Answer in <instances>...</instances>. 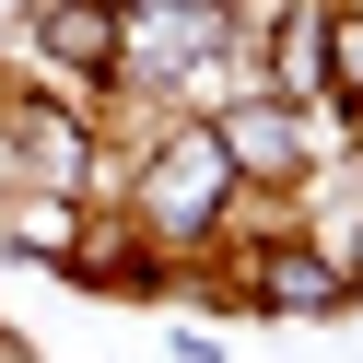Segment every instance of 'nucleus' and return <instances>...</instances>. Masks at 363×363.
Here are the masks:
<instances>
[{
	"instance_id": "obj_8",
	"label": "nucleus",
	"mask_w": 363,
	"mask_h": 363,
	"mask_svg": "<svg viewBox=\"0 0 363 363\" xmlns=\"http://www.w3.org/2000/svg\"><path fill=\"white\" fill-rule=\"evenodd\" d=\"M211 12H235V24H258V12H269V0H211Z\"/></svg>"
},
{
	"instance_id": "obj_1",
	"label": "nucleus",
	"mask_w": 363,
	"mask_h": 363,
	"mask_svg": "<svg viewBox=\"0 0 363 363\" xmlns=\"http://www.w3.org/2000/svg\"><path fill=\"white\" fill-rule=\"evenodd\" d=\"M129 223H141L164 258H211L223 235H235V164H223V129L211 118H152L141 152H129V188H106Z\"/></svg>"
},
{
	"instance_id": "obj_4",
	"label": "nucleus",
	"mask_w": 363,
	"mask_h": 363,
	"mask_svg": "<svg viewBox=\"0 0 363 363\" xmlns=\"http://www.w3.org/2000/svg\"><path fill=\"white\" fill-rule=\"evenodd\" d=\"M24 71L71 106L118 94V0H35L24 12Z\"/></svg>"
},
{
	"instance_id": "obj_2",
	"label": "nucleus",
	"mask_w": 363,
	"mask_h": 363,
	"mask_svg": "<svg viewBox=\"0 0 363 363\" xmlns=\"http://www.w3.org/2000/svg\"><path fill=\"white\" fill-rule=\"evenodd\" d=\"M0 199H59V211L106 199V141H94V106L48 94V82L0 94Z\"/></svg>"
},
{
	"instance_id": "obj_9",
	"label": "nucleus",
	"mask_w": 363,
	"mask_h": 363,
	"mask_svg": "<svg viewBox=\"0 0 363 363\" xmlns=\"http://www.w3.org/2000/svg\"><path fill=\"white\" fill-rule=\"evenodd\" d=\"M0 363H35V352H24V328H0Z\"/></svg>"
},
{
	"instance_id": "obj_3",
	"label": "nucleus",
	"mask_w": 363,
	"mask_h": 363,
	"mask_svg": "<svg viewBox=\"0 0 363 363\" xmlns=\"http://www.w3.org/2000/svg\"><path fill=\"white\" fill-rule=\"evenodd\" d=\"M211 129H223V164H235V188H269V199H293V188H316V118L305 106H281V94H223L211 106Z\"/></svg>"
},
{
	"instance_id": "obj_6",
	"label": "nucleus",
	"mask_w": 363,
	"mask_h": 363,
	"mask_svg": "<svg viewBox=\"0 0 363 363\" xmlns=\"http://www.w3.org/2000/svg\"><path fill=\"white\" fill-rule=\"evenodd\" d=\"M235 281H246V316H340V305H352L340 258H328L316 235H293V223H269V235L246 246Z\"/></svg>"
},
{
	"instance_id": "obj_5",
	"label": "nucleus",
	"mask_w": 363,
	"mask_h": 363,
	"mask_svg": "<svg viewBox=\"0 0 363 363\" xmlns=\"http://www.w3.org/2000/svg\"><path fill=\"white\" fill-rule=\"evenodd\" d=\"M59 281L106 293V305H152V293H176V258L118 211V199H82V211H71V246H59Z\"/></svg>"
},
{
	"instance_id": "obj_7",
	"label": "nucleus",
	"mask_w": 363,
	"mask_h": 363,
	"mask_svg": "<svg viewBox=\"0 0 363 363\" xmlns=\"http://www.w3.org/2000/svg\"><path fill=\"white\" fill-rule=\"evenodd\" d=\"M316 118L363 141V0H328L316 12Z\"/></svg>"
}]
</instances>
